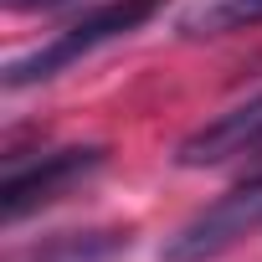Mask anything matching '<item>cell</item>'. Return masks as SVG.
Returning <instances> with one entry per match:
<instances>
[{
	"instance_id": "obj_1",
	"label": "cell",
	"mask_w": 262,
	"mask_h": 262,
	"mask_svg": "<svg viewBox=\"0 0 262 262\" xmlns=\"http://www.w3.org/2000/svg\"><path fill=\"white\" fill-rule=\"evenodd\" d=\"M160 11H165V0H98V6H88L77 21H67L47 47H36V52L16 57V62L6 67V88L16 93V88L47 82V77L67 72L77 57H88V52H98V47H108V41L134 36V31H139V26H149Z\"/></svg>"
},
{
	"instance_id": "obj_2",
	"label": "cell",
	"mask_w": 262,
	"mask_h": 262,
	"mask_svg": "<svg viewBox=\"0 0 262 262\" xmlns=\"http://www.w3.org/2000/svg\"><path fill=\"white\" fill-rule=\"evenodd\" d=\"M257 231H262V170L247 175L242 185H231L206 211H195L175 236H165L160 262H211V257L242 247Z\"/></svg>"
},
{
	"instance_id": "obj_3",
	"label": "cell",
	"mask_w": 262,
	"mask_h": 262,
	"mask_svg": "<svg viewBox=\"0 0 262 262\" xmlns=\"http://www.w3.org/2000/svg\"><path fill=\"white\" fill-rule=\"evenodd\" d=\"M103 160H108L103 144H77V149H52L36 165H11L6 185H0V216H6V226H16L21 216H31V211L62 201L67 190L88 185L103 170Z\"/></svg>"
},
{
	"instance_id": "obj_4",
	"label": "cell",
	"mask_w": 262,
	"mask_h": 262,
	"mask_svg": "<svg viewBox=\"0 0 262 262\" xmlns=\"http://www.w3.org/2000/svg\"><path fill=\"white\" fill-rule=\"evenodd\" d=\"M180 170H221V165H257L262 170V93L216 113L175 149Z\"/></svg>"
},
{
	"instance_id": "obj_5",
	"label": "cell",
	"mask_w": 262,
	"mask_h": 262,
	"mask_svg": "<svg viewBox=\"0 0 262 262\" xmlns=\"http://www.w3.org/2000/svg\"><path fill=\"white\" fill-rule=\"evenodd\" d=\"M262 26V0H201L195 11L180 16L185 36H226V31H252Z\"/></svg>"
},
{
	"instance_id": "obj_6",
	"label": "cell",
	"mask_w": 262,
	"mask_h": 262,
	"mask_svg": "<svg viewBox=\"0 0 262 262\" xmlns=\"http://www.w3.org/2000/svg\"><path fill=\"white\" fill-rule=\"evenodd\" d=\"M11 11H57V6H67V0H6Z\"/></svg>"
}]
</instances>
